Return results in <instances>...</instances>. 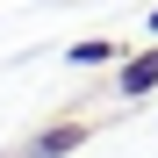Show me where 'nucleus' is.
I'll use <instances>...</instances> for the list:
<instances>
[{
    "label": "nucleus",
    "mask_w": 158,
    "mask_h": 158,
    "mask_svg": "<svg viewBox=\"0 0 158 158\" xmlns=\"http://www.w3.org/2000/svg\"><path fill=\"white\" fill-rule=\"evenodd\" d=\"M151 36H158V7H151Z\"/></svg>",
    "instance_id": "20e7f679"
},
{
    "label": "nucleus",
    "mask_w": 158,
    "mask_h": 158,
    "mask_svg": "<svg viewBox=\"0 0 158 158\" xmlns=\"http://www.w3.org/2000/svg\"><path fill=\"white\" fill-rule=\"evenodd\" d=\"M86 137H94L86 122H58V129H43V137L29 144V158H65V151H79Z\"/></svg>",
    "instance_id": "f257e3e1"
},
{
    "label": "nucleus",
    "mask_w": 158,
    "mask_h": 158,
    "mask_svg": "<svg viewBox=\"0 0 158 158\" xmlns=\"http://www.w3.org/2000/svg\"><path fill=\"white\" fill-rule=\"evenodd\" d=\"M108 58H115V43H101V36L94 43H72V65H108Z\"/></svg>",
    "instance_id": "7ed1b4c3"
},
{
    "label": "nucleus",
    "mask_w": 158,
    "mask_h": 158,
    "mask_svg": "<svg viewBox=\"0 0 158 158\" xmlns=\"http://www.w3.org/2000/svg\"><path fill=\"white\" fill-rule=\"evenodd\" d=\"M115 86H122V94H151V86H158V50H144V58H129Z\"/></svg>",
    "instance_id": "f03ea898"
}]
</instances>
